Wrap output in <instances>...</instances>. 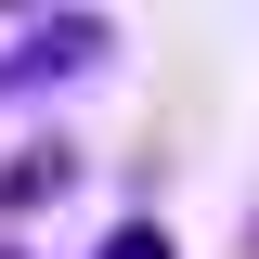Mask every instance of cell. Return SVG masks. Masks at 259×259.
I'll use <instances>...</instances> for the list:
<instances>
[{
	"label": "cell",
	"instance_id": "1",
	"mask_svg": "<svg viewBox=\"0 0 259 259\" xmlns=\"http://www.w3.org/2000/svg\"><path fill=\"white\" fill-rule=\"evenodd\" d=\"M91 259H182V246H168V221H117V233H104Z\"/></svg>",
	"mask_w": 259,
	"mask_h": 259
}]
</instances>
